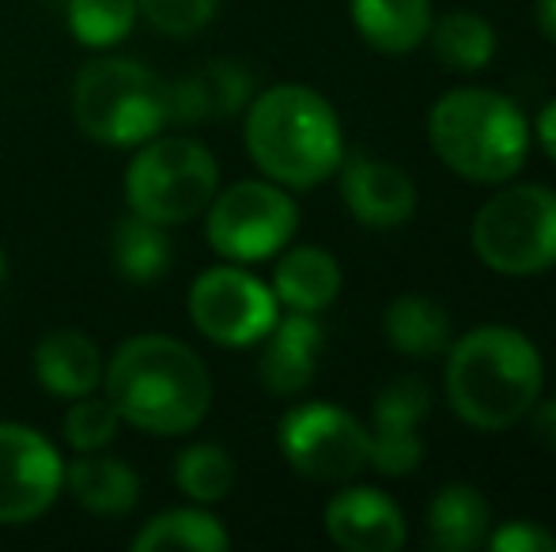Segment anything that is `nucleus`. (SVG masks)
Listing matches in <instances>:
<instances>
[{
  "label": "nucleus",
  "instance_id": "nucleus-2",
  "mask_svg": "<svg viewBox=\"0 0 556 552\" xmlns=\"http://www.w3.org/2000/svg\"><path fill=\"white\" fill-rule=\"evenodd\" d=\"M446 401L477 432H504L542 398L545 363L538 345L511 325H477L446 345Z\"/></svg>",
  "mask_w": 556,
  "mask_h": 552
},
{
  "label": "nucleus",
  "instance_id": "nucleus-32",
  "mask_svg": "<svg viewBox=\"0 0 556 552\" xmlns=\"http://www.w3.org/2000/svg\"><path fill=\"white\" fill-rule=\"evenodd\" d=\"M530 432H534V439L542 442V447L556 450V398L534 401V409H530Z\"/></svg>",
  "mask_w": 556,
  "mask_h": 552
},
{
  "label": "nucleus",
  "instance_id": "nucleus-33",
  "mask_svg": "<svg viewBox=\"0 0 556 552\" xmlns=\"http://www.w3.org/2000/svg\"><path fill=\"white\" fill-rule=\"evenodd\" d=\"M534 137H538V144H542V152L556 163V99H549V103L542 106V114H538V121H534Z\"/></svg>",
  "mask_w": 556,
  "mask_h": 552
},
{
  "label": "nucleus",
  "instance_id": "nucleus-21",
  "mask_svg": "<svg viewBox=\"0 0 556 552\" xmlns=\"http://www.w3.org/2000/svg\"><path fill=\"white\" fill-rule=\"evenodd\" d=\"M382 330H387V341L394 345V352L413 356V360H432V356H443L446 345H451V318H446L443 303L428 299V295H397L387 307V318H382Z\"/></svg>",
  "mask_w": 556,
  "mask_h": 552
},
{
  "label": "nucleus",
  "instance_id": "nucleus-31",
  "mask_svg": "<svg viewBox=\"0 0 556 552\" xmlns=\"http://www.w3.org/2000/svg\"><path fill=\"white\" fill-rule=\"evenodd\" d=\"M484 545L492 552H556V534L530 523V518H511L500 530H489Z\"/></svg>",
  "mask_w": 556,
  "mask_h": 552
},
{
  "label": "nucleus",
  "instance_id": "nucleus-24",
  "mask_svg": "<svg viewBox=\"0 0 556 552\" xmlns=\"http://www.w3.org/2000/svg\"><path fill=\"white\" fill-rule=\"evenodd\" d=\"M231 545L224 523L208 515L205 508H175L148 518L144 530L132 538L137 552H167V549H193V552H224Z\"/></svg>",
  "mask_w": 556,
  "mask_h": 552
},
{
  "label": "nucleus",
  "instance_id": "nucleus-16",
  "mask_svg": "<svg viewBox=\"0 0 556 552\" xmlns=\"http://www.w3.org/2000/svg\"><path fill=\"white\" fill-rule=\"evenodd\" d=\"M35 378L53 398H84L103 383V356L84 330H50L35 345Z\"/></svg>",
  "mask_w": 556,
  "mask_h": 552
},
{
  "label": "nucleus",
  "instance_id": "nucleus-27",
  "mask_svg": "<svg viewBox=\"0 0 556 552\" xmlns=\"http://www.w3.org/2000/svg\"><path fill=\"white\" fill-rule=\"evenodd\" d=\"M117 409L106 398H73V406L65 409V420H61V432H65V442L76 450V454H91V450H103L106 442L117 435Z\"/></svg>",
  "mask_w": 556,
  "mask_h": 552
},
{
  "label": "nucleus",
  "instance_id": "nucleus-30",
  "mask_svg": "<svg viewBox=\"0 0 556 552\" xmlns=\"http://www.w3.org/2000/svg\"><path fill=\"white\" fill-rule=\"evenodd\" d=\"M220 0H137V12L170 38L198 35L213 23Z\"/></svg>",
  "mask_w": 556,
  "mask_h": 552
},
{
  "label": "nucleus",
  "instance_id": "nucleus-22",
  "mask_svg": "<svg viewBox=\"0 0 556 552\" xmlns=\"http://www.w3.org/2000/svg\"><path fill=\"white\" fill-rule=\"evenodd\" d=\"M432 53L443 68L451 73H484L496 57V30L484 15L454 8L443 20H432L428 30Z\"/></svg>",
  "mask_w": 556,
  "mask_h": 552
},
{
  "label": "nucleus",
  "instance_id": "nucleus-7",
  "mask_svg": "<svg viewBox=\"0 0 556 552\" xmlns=\"http://www.w3.org/2000/svg\"><path fill=\"white\" fill-rule=\"evenodd\" d=\"M473 254L504 277H534L556 266V190L519 182L496 190L469 228Z\"/></svg>",
  "mask_w": 556,
  "mask_h": 552
},
{
  "label": "nucleus",
  "instance_id": "nucleus-28",
  "mask_svg": "<svg viewBox=\"0 0 556 552\" xmlns=\"http://www.w3.org/2000/svg\"><path fill=\"white\" fill-rule=\"evenodd\" d=\"M425 458V439L417 427H367V465L382 477H409Z\"/></svg>",
  "mask_w": 556,
  "mask_h": 552
},
{
  "label": "nucleus",
  "instance_id": "nucleus-8",
  "mask_svg": "<svg viewBox=\"0 0 556 552\" xmlns=\"http://www.w3.org/2000/svg\"><path fill=\"white\" fill-rule=\"evenodd\" d=\"M300 208L277 182H235L205 208V239L235 266L265 261L292 243Z\"/></svg>",
  "mask_w": 556,
  "mask_h": 552
},
{
  "label": "nucleus",
  "instance_id": "nucleus-14",
  "mask_svg": "<svg viewBox=\"0 0 556 552\" xmlns=\"http://www.w3.org/2000/svg\"><path fill=\"white\" fill-rule=\"evenodd\" d=\"M254 99V76L247 65L227 57L201 61L175 84H167V111L175 126H198V121L231 118Z\"/></svg>",
  "mask_w": 556,
  "mask_h": 552
},
{
  "label": "nucleus",
  "instance_id": "nucleus-9",
  "mask_svg": "<svg viewBox=\"0 0 556 552\" xmlns=\"http://www.w3.org/2000/svg\"><path fill=\"white\" fill-rule=\"evenodd\" d=\"M277 442L285 462L318 485H344L367 470V427L330 401L288 409L280 416Z\"/></svg>",
  "mask_w": 556,
  "mask_h": 552
},
{
  "label": "nucleus",
  "instance_id": "nucleus-3",
  "mask_svg": "<svg viewBox=\"0 0 556 552\" xmlns=\"http://www.w3.org/2000/svg\"><path fill=\"white\" fill-rule=\"evenodd\" d=\"M242 140L254 167L285 190H315L344 159L337 111L307 84H277L250 99Z\"/></svg>",
  "mask_w": 556,
  "mask_h": 552
},
{
  "label": "nucleus",
  "instance_id": "nucleus-10",
  "mask_svg": "<svg viewBox=\"0 0 556 552\" xmlns=\"http://www.w3.org/2000/svg\"><path fill=\"white\" fill-rule=\"evenodd\" d=\"M280 303L269 284L250 277L247 269L216 266L205 269L190 287V318L201 337L220 348H250L273 330Z\"/></svg>",
  "mask_w": 556,
  "mask_h": 552
},
{
  "label": "nucleus",
  "instance_id": "nucleus-35",
  "mask_svg": "<svg viewBox=\"0 0 556 552\" xmlns=\"http://www.w3.org/2000/svg\"><path fill=\"white\" fill-rule=\"evenodd\" d=\"M4 269H8L4 266V251H0V284H4Z\"/></svg>",
  "mask_w": 556,
  "mask_h": 552
},
{
  "label": "nucleus",
  "instance_id": "nucleus-1",
  "mask_svg": "<svg viewBox=\"0 0 556 552\" xmlns=\"http://www.w3.org/2000/svg\"><path fill=\"white\" fill-rule=\"evenodd\" d=\"M106 401L148 435H186L208 416L213 378L190 345L167 333L129 337L103 368Z\"/></svg>",
  "mask_w": 556,
  "mask_h": 552
},
{
  "label": "nucleus",
  "instance_id": "nucleus-20",
  "mask_svg": "<svg viewBox=\"0 0 556 552\" xmlns=\"http://www.w3.org/2000/svg\"><path fill=\"white\" fill-rule=\"evenodd\" d=\"M492 511L473 485H443L428 503V541L440 552H469L489 541Z\"/></svg>",
  "mask_w": 556,
  "mask_h": 552
},
{
  "label": "nucleus",
  "instance_id": "nucleus-5",
  "mask_svg": "<svg viewBox=\"0 0 556 552\" xmlns=\"http://www.w3.org/2000/svg\"><path fill=\"white\" fill-rule=\"evenodd\" d=\"M73 114L80 133L106 147L144 144L170 121L167 80L129 57L88 61L73 84Z\"/></svg>",
  "mask_w": 556,
  "mask_h": 552
},
{
  "label": "nucleus",
  "instance_id": "nucleus-15",
  "mask_svg": "<svg viewBox=\"0 0 556 552\" xmlns=\"http://www.w3.org/2000/svg\"><path fill=\"white\" fill-rule=\"evenodd\" d=\"M262 356H257V378L273 398H295L315 383V363L323 352V325L315 314L288 310L265 333Z\"/></svg>",
  "mask_w": 556,
  "mask_h": 552
},
{
  "label": "nucleus",
  "instance_id": "nucleus-13",
  "mask_svg": "<svg viewBox=\"0 0 556 552\" xmlns=\"http://www.w3.org/2000/svg\"><path fill=\"white\" fill-rule=\"evenodd\" d=\"M326 534L344 552H397L405 545V515L379 488H344L326 503Z\"/></svg>",
  "mask_w": 556,
  "mask_h": 552
},
{
  "label": "nucleus",
  "instance_id": "nucleus-4",
  "mask_svg": "<svg viewBox=\"0 0 556 552\" xmlns=\"http://www.w3.org/2000/svg\"><path fill=\"white\" fill-rule=\"evenodd\" d=\"M428 144L466 182L504 185L527 163L530 121L500 91L454 88L428 111Z\"/></svg>",
  "mask_w": 556,
  "mask_h": 552
},
{
  "label": "nucleus",
  "instance_id": "nucleus-18",
  "mask_svg": "<svg viewBox=\"0 0 556 552\" xmlns=\"http://www.w3.org/2000/svg\"><path fill=\"white\" fill-rule=\"evenodd\" d=\"M341 292V266L323 246H292L280 254L273 269V295L280 307L300 310V314H318Z\"/></svg>",
  "mask_w": 556,
  "mask_h": 552
},
{
  "label": "nucleus",
  "instance_id": "nucleus-19",
  "mask_svg": "<svg viewBox=\"0 0 556 552\" xmlns=\"http://www.w3.org/2000/svg\"><path fill=\"white\" fill-rule=\"evenodd\" d=\"M65 488L84 511H96V515H129L140 500V477L132 473V465L99 450L65 465Z\"/></svg>",
  "mask_w": 556,
  "mask_h": 552
},
{
  "label": "nucleus",
  "instance_id": "nucleus-12",
  "mask_svg": "<svg viewBox=\"0 0 556 552\" xmlns=\"http://www.w3.org/2000/svg\"><path fill=\"white\" fill-rule=\"evenodd\" d=\"M337 178H341L344 208L364 228L394 231L417 213V182L397 163L356 147V152H344Z\"/></svg>",
  "mask_w": 556,
  "mask_h": 552
},
{
  "label": "nucleus",
  "instance_id": "nucleus-25",
  "mask_svg": "<svg viewBox=\"0 0 556 552\" xmlns=\"http://www.w3.org/2000/svg\"><path fill=\"white\" fill-rule=\"evenodd\" d=\"M175 485L182 488V496H190L193 503L208 508L220 503L235 488V462L224 447L216 442H193L175 458Z\"/></svg>",
  "mask_w": 556,
  "mask_h": 552
},
{
  "label": "nucleus",
  "instance_id": "nucleus-11",
  "mask_svg": "<svg viewBox=\"0 0 556 552\" xmlns=\"http://www.w3.org/2000/svg\"><path fill=\"white\" fill-rule=\"evenodd\" d=\"M65 488V462L42 432L0 420V526L35 523Z\"/></svg>",
  "mask_w": 556,
  "mask_h": 552
},
{
  "label": "nucleus",
  "instance_id": "nucleus-23",
  "mask_svg": "<svg viewBox=\"0 0 556 552\" xmlns=\"http://www.w3.org/2000/svg\"><path fill=\"white\" fill-rule=\"evenodd\" d=\"M111 254L117 277L129 284H155L170 269V239L167 228L144 220V216L129 213L117 220L111 235Z\"/></svg>",
  "mask_w": 556,
  "mask_h": 552
},
{
  "label": "nucleus",
  "instance_id": "nucleus-26",
  "mask_svg": "<svg viewBox=\"0 0 556 552\" xmlns=\"http://www.w3.org/2000/svg\"><path fill=\"white\" fill-rule=\"evenodd\" d=\"M68 27L91 50H111L137 23V0H68Z\"/></svg>",
  "mask_w": 556,
  "mask_h": 552
},
{
  "label": "nucleus",
  "instance_id": "nucleus-29",
  "mask_svg": "<svg viewBox=\"0 0 556 552\" xmlns=\"http://www.w3.org/2000/svg\"><path fill=\"white\" fill-rule=\"evenodd\" d=\"M428 409H432V390H428L420 378L405 375V378L387 383L379 394H375L371 424H379V427H417V432H420Z\"/></svg>",
  "mask_w": 556,
  "mask_h": 552
},
{
  "label": "nucleus",
  "instance_id": "nucleus-34",
  "mask_svg": "<svg viewBox=\"0 0 556 552\" xmlns=\"http://www.w3.org/2000/svg\"><path fill=\"white\" fill-rule=\"evenodd\" d=\"M534 15H538V27H542V35L556 46V0H538Z\"/></svg>",
  "mask_w": 556,
  "mask_h": 552
},
{
  "label": "nucleus",
  "instance_id": "nucleus-17",
  "mask_svg": "<svg viewBox=\"0 0 556 552\" xmlns=\"http://www.w3.org/2000/svg\"><path fill=\"white\" fill-rule=\"evenodd\" d=\"M352 27L371 50L402 57L428 42L432 0H349Z\"/></svg>",
  "mask_w": 556,
  "mask_h": 552
},
{
  "label": "nucleus",
  "instance_id": "nucleus-6",
  "mask_svg": "<svg viewBox=\"0 0 556 552\" xmlns=\"http://www.w3.org/2000/svg\"><path fill=\"white\" fill-rule=\"evenodd\" d=\"M220 190V167L201 140L190 137H152L144 140L125 170V201L129 213L178 228L208 208Z\"/></svg>",
  "mask_w": 556,
  "mask_h": 552
}]
</instances>
